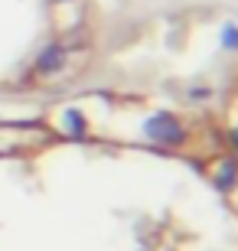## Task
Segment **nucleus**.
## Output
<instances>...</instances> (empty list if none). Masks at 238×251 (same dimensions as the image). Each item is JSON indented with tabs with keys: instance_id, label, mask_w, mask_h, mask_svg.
<instances>
[{
	"instance_id": "obj_3",
	"label": "nucleus",
	"mask_w": 238,
	"mask_h": 251,
	"mask_svg": "<svg viewBox=\"0 0 238 251\" xmlns=\"http://www.w3.org/2000/svg\"><path fill=\"white\" fill-rule=\"evenodd\" d=\"M209 108L215 114V121L222 124V130L229 134L232 144L238 147V62L229 69V75H225V82L219 88V98Z\"/></svg>"
},
{
	"instance_id": "obj_1",
	"label": "nucleus",
	"mask_w": 238,
	"mask_h": 251,
	"mask_svg": "<svg viewBox=\"0 0 238 251\" xmlns=\"http://www.w3.org/2000/svg\"><path fill=\"white\" fill-rule=\"evenodd\" d=\"M0 251H238V147L163 88L0 95Z\"/></svg>"
},
{
	"instance_id": "obj_2",
	"label": "nucleus",
	"mask_w": 238,
	"mask_h": 251,
	"mask_svg": "<svg viewBox=\"0 0 238 251\" xmlns=\"http://www.w3.org/2000/svg\"><path fill=\"white\" fill-rule=\"evenodd\" d=\"M98 0H0V95H49L95 69Z\"/></svg>"
}]
</instances>
